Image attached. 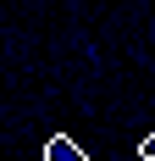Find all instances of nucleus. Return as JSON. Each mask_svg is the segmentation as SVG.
Wrapping results in <instances>:
<instances>
[{"label":"nucleus","mask_w":155,"mask_h":161,"mask_svg":"<svg viewBox=\"0 0 155 161\" xmlns=\"http://www.w3.org/2000/svg\"><path fill=\"white\" fill-rule=\"evenodd\" d=\"M139 156H144V161H155V133H150V139L139 145Z\"/></svg>","instance_id":"f03ea898"},{"label":"nucleus","mask_w":155,"mask_h":161,"mask_svg":"<svg viewBox=\"0 0 155 161\" xmlns=\"http://www.w3.org/2000/svg\"><path fill=\"white\" fill-rule=\"evenodd\" d=\"M45 161H89V150H78L72 133H56V139L45 145Z\"/></svg>","instance_id":"f257e3e1"}]
</instances>
